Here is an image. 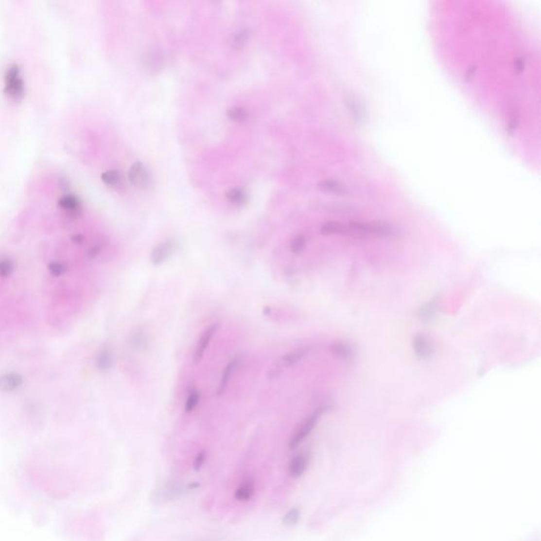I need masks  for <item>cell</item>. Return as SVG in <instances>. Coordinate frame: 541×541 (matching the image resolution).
<instances>
[{
  "instance_id": "obj_8",
  "label": "cell",
  "mask_w": 541,
  "mask_h": 541,
  "mask_svg": "<svg viewBox=\"0 0 541 541\" xmlns=\"http://www.w3.org/2000/svg\"><path fill=\"white\" fill-rule=\"evenodd\" d=\"M309 465V455L307 454H298L290 461L289 473L293 478H299L303 475Z\"/></svg>"
},
{
  "instance_id": "obj_22",
  "label": "cell",
  "mask_w": 541,
  "mask_h": 541,
  "mask_svg": "<svg viewBox=\"0 0 541 541\" xmlns=\"http://www.w3.org/2000/svg\"><path fill=\"white\" fill-rule=\"evenodd\" d=\"M306 246V238L305 236L302 235H298L294 237L293 239H292L291 243H290V250L292 253L294 254H298L300 253L303 248Z\"/></svg>"
},
{
  "instance_id": "obj_7",
  "label": "cell",
  "mask_w": 541,
  "mask_h": 541,
  "mask_svg": "<svg viewBox=\"0 0 541 541\" xmlns=\"http://www.w3.org/2000/svg\"><path fill=\"white\" fill-rule=\"evenodd\" d=\"M240 363V357L239 356H236L234 358L230 360L226 367L223 369V372L221 374V378H220V383H219V386L217 388V396H221V394L224 393V391L227 390V388L229 384L230 379H232V376L234 374V372L236 371L237 367H238V365Z\"/></svg>"
},
{
  "instance_id": "obj_6",
  "label": "cell",
  "mask_w": 541,
  "mask_h": 541,
  "mask_svg": "<svg viewBox=\"0 0 541 541\" xmlns=\"http://www.w3.org/2000/svg\"><path fill=\"white\" fill-rule=\"evenodd\" d=\"M219 328H220V325H219V324H212L202 333V335H201V337H200V339L198 340L196 349H194V352H193V361L194 362L199 363L200 361L202 360L204 354H205V352H206V349H208V347L210 344L211 338L214 337V335L217 333Z\"/></svg>"
},
{
  "instance_id": "obj_11",
  "label": "cell",
  "mask_w": 541,
  "mask_h": 541,
  "mask_svg": "<svg viewBox=\"0 0 541 541\" xmlns=\"http://www.w3.org/2000/svg\"><path fill=\"white\" fill-rule=\"evenodd\" d=\"M255 493V483L252 479H246L240 483V485L235 490V498L238 501L245 502L253 497Z\"/></svg>"
},
{
  "instance_id": "obj_14",
  "label": "cell",
  "mask_w": 541,
  "mask_h": 541,
  "mask_svg": "<svg viewBox=\"0 0 541 541\" xmlns=\"http://www.w3.org/2000/svg\"><path fill=\"white\" fill-rule=\"evenodd\" d=\"M226 196L230 203L236 205L244 204L247 201V194L245 193V192L237 187L229 188V190L227 192Z\"/></svg>"
},
{
  "instance_id": "obj_4",
  "label": "cell",
  "mask_w": 541,
  "mask_h": 541,
  "mask_svg": "<svg viewBox=\"0 0 541 541\" xmlns=\"http://www.w3.org/2000/svg\"><path fill=\"white\" fill-rule=\"evenodd\" d=\"M129 180L131 183L141 188L148 187L151 183V178L147 168L145 167L144 164L140 161H137L132 164L129 168L128 173Z\"/></svg>"
},
{
  "instance_id": "obj_12",
  "label": "cell",
  "mask_w": 541,
  "mask_h": 541,
  "mask_svg": "<svg viewBox=\"0 0 541 541\" xmlns=\"http://www.w3.org/2000/svg\"><path fill=\"white\" fill-rule=\"evenodd\" d=\"M321 235H343L349 234L348 226L338 222H328L320 228Z\"/></svg>"
},
{
  "instance_id": "obj_15",
  "label": "cell",
  "mask_w": 541,
  "mask_h": 541,
  "mask_svg": "<svg viewBox=\"0 0 541 541\" xmlns=\"http://www.w3.org/2000/svg\"><path fill=\"white\" fill-rule=\"evenodd\" d=\"M318 188L326 192L336 193V194H345L346 190L343 185H340L338 182L333 180H326L321 181L318 183Z\"/></svg>"
},
{
  "instance_id": "obj_24",
  "label": "cell",
  "mask_w": 541,
  "mask_h": 541,
  "mask_svg": "<svg viewBox=\"0 0 541 541\" xmlns=\"http://www.w3.org/2000/svg\"><path fill=\"white\" fill-rule=\"evenodd\" d=\"M204 461H205V453L202 452V453H200V454L197 455L196 459H194V462H193V469L196 470V471H199V470L202 467V465L204 464Z\"/></svg>"
},
{
  "instance_id": "obj_3",
  "label": "cell",
  "mask_w": 541,
  "mask_h": 541,
  "mask_svg": "<svg viewBox=\"0 0 541 541\" xmlns=\"http://www.w3.org/2000/svg\"><path fill=\"white\" fill-rule=\"evenodd\" d=\"M324 411H325V408L316 409L306 419L305 421L301 423V425L298 427V429L295 431V434L292 436V437H291V440L289 442V447L290 448H295V447L298 446L300 443L303 440H305L310 434H311V431L315 427L316 423L318 422V419L320 418L321 415H323Z\"/></svg>"
},
{
  "instance_id": "obj_1",
  "label": "cell",
  "mask_w": 541,
  "mask_h": 541,
  "mask_svg": "<svg viewBox=\"0 0 541 541\" xmlns=\"http://www.w3.org/2000/svg\"><path fill=\"white\" fill-rule=\"evenodd\" d=\"M4 82V93L12 100L20 101L26 93V88H24V83L20 76L19 65L13 64L8 67Z\"/></svg>"
},
{
  "instance_id": "obj_2",
  "label": "cell",
  "mask_w": 541,
  "mask_h": 541,
  "mask_svg": "<svg viewBox=\"0 0 541 541\" xmlns=\"http://www.w3.org/2000/svg\"><path fill=\"white\" fill-rule=\"evenodd\" d=\"M349 234L353 233L361 236H391L394 229L386 223L381 222H351Z\"/></svg>"
},
{
  "instance_id": "obj_9",
  "label": "cell",
  "mask_w": 541,
  "mask_h": 541,
  "mask_svg": "<svg viewBox=\"0 0 541 541\" xmlns=\"http://www.w3.org/2000/svg\"><path fill=\"white\" fill-rule=\"evenodd\" d=\"M58 206L63 210L75 216L81 209V200L74 193H66L58 200Z\"/></svg>"
},
{
  "instance_id": "obj_25",
  "label": "cell",
  "mask_w": 541,
  "mask_h": 541,
  "mask_svg": "<svg viewBox=\"0 0 541 541\" xmlns=\"http://www.w3.org/2000/svg\"><path fill=\"white\" fill-rule=\"evenodd\" d=\"M515 68H516V70H518V71L524 70V59L519 58V59L516 60V62H515Z\"/></svg>"
},
{
  "instance_id": "obj_21",
  "label": "cell",
  "mask_w": 541,
  "mask_h": 541,
  "mask_svg": "<svg viewBox=\"0 0 541 541\" xmlns=\"http://www.w3.org/2000/svg\"><path fill=\"white\" fill-rule=\"evenodd\" d=\"M300 517V513L299 510L297 508H293V509H290L289 512L283 516L282 518V524L287 526H292V525H295L297 522H298Z\"/></svg>"
},
{
  "instance_id": "obj_23",
  "label": "cell",
  "mask_w": 541,
  "mask_h": 541,
  "mask_svg": "<svg viewBox=\"0 0 541 541\" xmlns=\"http://www.w3.org/2000/svg\"><path fill=\"white\" fill-rule=\"evenodd\" d=\"M199 402H200V392L198 390H192L186 400L185 411L188 413L192 412L198 406Z\"/></svg>"
},
{
  "instance_id": "obj_13",
  "label": "cell",
  "mask_w": 541,
  "mask_h": 541,
  "mask_svg": "<svg viewBox=\"0 0 541 541\" xmlns=\"http://www.w3.org/2000/svg\"><path fill=\"white\" fill-rule=\"evenodd\" d=\"M102 181L104 182V183L108 186H119L121 185L122 181H123V175L121 174V172L119 170H114V169H110V170H107V172H104L101 175Z\"/></svg>"
},
{
  "instance_id": "obj_19",
  "label": "cell",
  "mask_w": 541,
  "mask_h": 541,
  "mask_svg": "<svg viewBox=\"0 0 541 541\" xmlns=\"http://www.w3.org/2000/svg\"><path fill=\"white\" fill-rule=\"evenodd\" d=\"M436 300L433 299V301H430L426 306L421 308L420 311H419V317L423 320H430L436 315Z\"/></svg>"
},
{
  "instance_id": "obj_17",
  "label": "cell",
  "mask_w": 541,
  "mask_h": 541,
  "mask_svg": "<svg viewBox=\"0 0 541 541\" xmlns=\"http://www.w3.org/2000/svg\"><path fill=\"white\" fill-rule=\"evenodd\" d=\"M330 350L334 355L339 357L349 358L353 355V350H352L350 346L343 343H334L333 345H331Z\"/></svg>"
},
{
  "instance_id": "obj_5",
  "label": "cell",
  "mask_w": 541,
  "mask_h": 541,
  "mask_svg": "<svg viewBox=\"0 0 541 541\" xmlns=\"http://www.w3.org/2000/svg\"><path fill=\"white\" fill-rule=\"evenodd\" d=\"M175 247H177V243L174 240H167L157 244L154 248L153 252H151V263L154 265H160L164 263L174 254Z\"/></svg>"
},
{
  "instance_id": "obj_18",
  "label": "cell",
  "mask_w": 541,
  "mask_h": 541,
  "mask_svg": "<svg viewBox=\"0 0 541 541\" xmlns=\"http://www.w3.org/2000/svg\"><path fill=\"white\" fill-rule=\"evenodd\" d=\"M248 38H250V32H248V30L246 29L239 30V31L235 34L234 38L232 40L233 48L236 49V50H240V49H242L246 45Z\"/></svg>"
},
{
  "instance_id": "obj_16",
  "label": "cell",
  "mask_w": 541,
  "mask_h": 541,
  "mask_svg": "<svg viewBox=\"0 0 541 541\" xmlns=\"http://www.w3.org/2000/svg\"><path fill=\"white\" fill-rule=\"evenodd\" d=\"M309 350H310L309 348H301V349H297L295 351L289 352V353H287L282 357V362L287 365V366H292V365L298 363L300 360H302V358L309 353Z\"/></svg>"
},
{
  "instance_id": "obj_10",
  "label": "cell",
  "mask_w": 541,
  "mask_h": 541,
  "mask_svg": "<svg viewBox=\"0 0 541 541\" xmlns=\"http://www.w3.org/2000/svg\"><path fill=\"white\" fill-rule=\"evenodd\" d=\"M412 348L418 357L427 360L433 354V346L429 340L423 335H417L412 340Z\"/></svg>"
},
{
  "instance_id": "obj_20",
  "label": "cell",
  "mask_w": 541,
  "mask_h": 541,
  "mask_svg": "<svg viewBox=\"0 0 541 541\" xmlns=\"http://www.w3.org/2000/svg\"><path fill=\"white\" fill-rule=\"evenodd\" d=\"M227 118L234 122H243L247 118V111L244 108L239 106L230 107L227 110Z\"/></svg>"
}]
</instances>
